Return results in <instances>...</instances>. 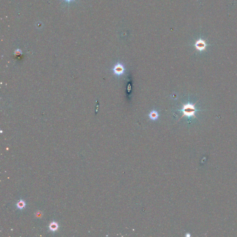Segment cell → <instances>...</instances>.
Returning <instances> with one entry per match:
<instances>
[{
	"label": "cell",
	"instance_id": "6da1fadb",
	"mask_svg": "<svg viewBox=\"0 0 237 237\" xmlns=\"http://www.w3.org/2000/svg\"><path fill=\"white\" fill-rule=\"evenodd\" d=\"M196 104V102L194 104L189 103L183 105V108L181 110L183 113V115H182L181 118H180V120L184 116H187L188 117L193 116L194 118H196V115L195 114V112L198 111H200V110H197L195 108V105Z\"/></svg>",
	"mask_w": 237,
	"mask_h": 237
},
{
	"label": "cell",
	"instance_id": "7a4b0ae2",
	"mask_svg": "<svg viewBox=\"0 0 237 237\" xmlns=\"http://www.w3.org/2000/svg\"><path fill=\"white\" fill-rule=\"evenodd\" d=\"M114 74L117 76L122 75L125 72V68L121 63H118L114 66L113 68Z\"/></svg>",
	"mask_w": 237,
	"mask_h": 237
},
{
	"label": "cell",
	"instance_id": "3957f363",
	"mask_svg": "<svg viewBox=\"0 0 237 237\" xmlns=\"http://www.w3.org/2000/svg\"><path fill=\"white\" fill-rule=\"evenodd\" d=\"M195 46L197 50L202 51V50H205L207 45L204 40H199L196 41L195 44Z\"/></svg>",
	"mask_w": 237,
	"mask_h": 237
},
{
	"label": "cell",
	"instance_id": "277c9868",
	"mask_svg": "<svg viewBox=\"0 0 237 237\" xmlns=\"http://www.w3.org/2000/svg\"><path fill=\"white\" fill-rule=\"evenodd\" d=\"M149 117L153 121H156L159 118V114L156 111L153 110L149 114Z\"/></svg>",
	"mask_w": 237,
	"mask_h": 237
},
{
	"label": "cell",
	"instance_id": "5b68a950",
	"mask_svg": "<svg viewBox=\"0 0 237 237\" xmlns=\"http://www.w3.org/2000/svg\"><path fill=\"white\" fill-rule=\"evenodd\" d=\"M58 227H59V225H58V224H57L56 222H52V223H50V229L52 231H56L58 230Z\"/></svg>",
	"mask_w": 237,
	"mask_h": 237
},
{
	"label": "cell",
	"instance_id": "8992f818",
	"mask_svg": "<svg viewBox=\"0 0 237 237\" xmlns=\"http://www.w3.org/2000/svg\"><path fill=\"white\" fill-rule=\"evenodd\" d=\"M25 206H26V203H25V202L22 200H20V201L18 202V203H17V207L19 209H23L25 207Z\"/></svg>",
	"mask_w": 237,
	"mask_h": 237
},
{
	"label": "cell",
	"instance_id": "52a82bcc",
	"mask_svg": "<svg viewBox=\"0 0 237 237\" xmlns=\"http://www.w3.org/2000/svg\"><path fill=\"white\" fill-rule=\"evenodd\" d=\"M65 1H67V2H68V3H69V2H71V1H73L74 0H65Z\"/></svg>",
	"mask_w": 237,
	"mask_h": 237
}]
</instances>
